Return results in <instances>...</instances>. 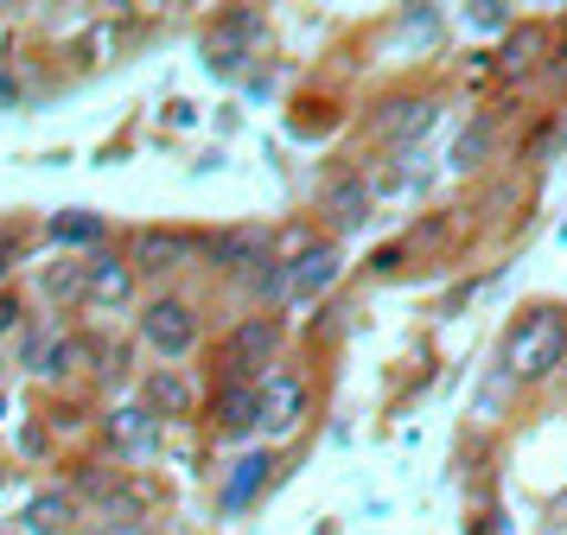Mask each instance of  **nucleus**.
I'll return each instance as SVG.
<instances>
[{
	"label": "nucleus",
	"mask_w": 567,
	"mask_h": 535,
	"mask_svg": "<svg viewBox=\"0 0 567 535\" xmlns=\"http://www.w3.org/2000/svg\"><path fill=\"white\" fill-rule=\"evenodd\" d=\"M497 370L511 382H542L567 370V312L561 306H523V319L504 331Z\"/></svg>",
	"instance_id": "obj_1"
},
{
	"label": "nucleus",
	"mask_w": 567,
	"mask_h": 535,
	"mask_svg": "<svg viewBox=\"0 0 567 535\" xmlns=\"http://www.w3.org/2000/svg\"><path fill=\"white\" fill-rule=\"evenodd\" d=\"M134 344L154 351L159 363H185V357L205 344V312H198V300L154 294V300L141 306V319H134Z\"/></svg>",
	"instance_id": "obj_2"
},
{
	"label": "nucleus",
	"mask_w": 567,
	"mask_h": 535,
	"mask_svg": "<svg viewBox=\"0 0 567 535\" xmlns=\"http://www.w3.org/2000/svg\"><path fill=\"white\" fill-rule=\"evenodd\" d=\"M281 319L275 312H243L217 351V389H243V382H261L281 357Z\"/></svg>",
	"instance_id": "obj_3"
},
{
	"label": "nucleus",
	"mask_w": 567,
	"mask_h": 535,
	"mask_svg": "<svg viewBox=\"0 0 567 535\" xmlns=\"http://www.w3.org/2000/svg\"><path fill=\"white\" fill-rule=\"evenodd\" d=\"M13 357H20V370L32 382H71L90 370V338H78V331L58 326V319H32L13 338Z\"/></svg>",
	"instance_id": "obj_4"
},
{
	"label": "nucleus",
	"mask_w": 567,
	"mask_h": 535,
	"mask_svg": "<svg viewBox=\"0 0 567 535\" xmlns=\"http://www.w3.org/2000/svg\"><path fill=\"white\" fill-rule=\"evenodd\" d=\"M268 261H281V236H268L261 224H230L205 236V268H217L230 280H249Z\"/></svg>",
	"instance_id": "obj_5"
},
{
	"label": "nucleus",
	"mask_w": 567,
	"mask_h": 535,
	"mask_svg": "<svg viewBox=\"0 0 567 535\" xmlns=\"http://www.w3.org/2000/svg\"><path fill=\"white\" fill-rule=\"evenodd\" d=\"M128 255L147 280H173V275H185L192 261H205V236H198V229H173V224H147L128 243Z\"/></svg>",
	"instance_id": "obj_6"
},
{
	"label": "nucleus",
	"mask_w": 567,
	"mask_h": 535,
	"mask_svg": "<svg viewBox=\"0 0 567 535\" xmlns=\"http://www.w3.org/2000/svg\"><path fill=\"white\" fill-rule=\"evenodd\" d=\"M141 294V268L128 249H96L83 261V306L90 312H128Z\"/></svg>",
	"instance_id": "obj_7"
},
{
	"label": "nucleus",
	"mask_w": 567,
	"mask_h": 535,
	"mask_svg": "<svg viewBox=\"0 0 567 535\" xmlns=\"http://www.w3.org/2000/svg\"><path fill=\"white\" fill-rule=\"evenodd\" d=\"M198 395H205V382L192 377L185 363H154V370H141V389H134V402L154 408L159 421H185V414H198Z\"/></svg>",
	"instance_id": "obj_8"
},
{
	"label": "nucleus",
	"mask_w": 567,
	"mask_h": 535,
	"mask_svg": "<svg viewBox=\"0 0 567 535\" xmlns=\"http://www.w3.org/2000/svg\"><path fill=\"white\" fill-rule=\"evenodd\" d=\"M370 210H377V185H370V173L338 166V173L326 178V192H319V224H332L338 236H344V229L370 224Z\"/></svg>",
	"instance_id": "obj_9"
},
{
	"label": "nucleus",
	"mask_w": 567,
	"mask_h": 535,
	"mask_svg": "<svg viewBox=\"0 0 567 535\" xmlns=\"http://www.w3.org/2000/svg\"><path fill=\"white\" fill-rule=\"evenodd\" d=\"M312 408V389L293 370H268L261 377V433H300Z\"/></svg>",
	"instance_id": "obj_10"
},
{
	"label": "nucleus",
	"mask_w": 567,
	"mask_h": 535,
	"mask_svg": "<svg viewBox=\"0 0 567 535\" xmlns=\"http://www.w3.org/2000/svg\"><path fill=\"white\" fill-rule=\"evenodd\" d=\"M103 446H109L115 459H154V446H159V414H154V408H141V402L109 408Z\"/></svg>",
	"instance_id": "obj_11"
},
{
	"label": "nucleus",
	"mask_w": 567,
	"mask_h": 535,
	"mask_svg": "<svg viewBox=\"0 0 567 535\" xmlns=\"http://www.w3.org/2000/svg\"><path fill=\"white\" fill-rule=\"evenodd\" d=\"M287 275H293V300H312V294H332L338 275H344V249L338 236H319L312 249L287 255Z\"/></svg>",
	"instance_id": "obj_12"
},
{
	"label": "nucleus",
	"mask_w": 567,
	"mask_h": 535,
	"mask_svg": "<svg viewBox=\"0 0 567 535\" xmlns=\"http://www.w3.org/2000/svg\"><path fill=\"white\" fill-rule=\"evenodd\" d=\"M542 51H548V25L542 20H523L504 32V45H497V76L504 83H523V76L542 71Z\"/></svg>",
	"instance_id": "obj_13"
},
{
	"label": "nucleus",
	"mask_w": 567,
	"mask_h": 535,
	"mask_svg": "<svg viewBox=\"0 0 567 535\" xmlns=\"http://www.w3.org/2000/svg\"><path fill=\"white\" fill-rule=\"evenodd\" d=\"M261 433V382L217 389V440H249Z\"/></svg>",
	"instance_id": "obj_14"
},
{
	"label": "nucleus",
	"mask_w": 567,
	"mask_h": 535,
	"mask_svg": "<svg viewBox=\"0 0 567 535\" xmlns=\"http://www.w3.org/2000/svg\"><path fill=\"white\" fill-rule=\"evenodd\" d=\"M78 510H83V497L71 491V484L32 491V504H27V529H32V535H64L71 523H78Z\"/></svg>",
	"instance_id": "obj_15"
},
{
	"label": "nucleus",
	"mask_w": 567,
	"mask_h": 535,
	"mask_svg": "<svg viewBox=\"0 0 567 535\" xmlns=\"http://www.w3.org/2000/svg\"><path fill=\"white\" fill-rule=\"evenodd\" d=\"M268 472H275V453H261V446H256V453H243V459H236V465H230V484H224V510L236 516V510H249V504H256V497H261V484H268Z\"/></svg>",
	"instance_id": "obj_16"
},
{
	"label": "nucleus",
	"mask_w": 567,
	"mask_h": 535,
	"mask_svg": "<svg viewBox=\"0 0 567 535\" xmlns=\"http://www.w3.org/2000/svg\"><path fill=\"white\" fill-rule=\"evenodd\" d=\"M427 115H434V102L427 96H395V102H383V141H395V147H414L421 134H427Z\"/></svg>",
	"instance_id": "obj_17"
},
{
	"label": "nucleus",
	"mask_w": 567,
	"mask_h": 535,
	"mask_svg": "<svg viewBox=\"0 0 567 535\" xmlns=\"http://www.w3.org/2000/svg\"><path fill=\"white\" fill-rule=\"evenodd\" d=\"M491 141H497V122H491V115H472V122L460 127V141L446 147V173H453V178L478 173V166H485V153H491Z\"/></svg>",
	"instance_id": "obj_18"
},
{
	"label": "nucleus",
	"mask_w": 567,
	"mask_h": 535,
	"mask_svg": "<svg viewBox=\"0 0 567 535\" xmlns=\"http://www.w3.org/2000/svg\"><path fill=\"white\" fill-rule=\"evenodd\" d=\"M96 529H103V535H134V529H147V491H141V484H122L109 504H96Z\"/></svg>",
	"instance_id": "obj_19"
},
{
	"label": "nucleus",
	"mask_w": 567,
	"mask_h": 535,
	"mask_svg": "<svg viewBox=\"0 0 567 535\" xmlns=\"http://www.w3.org/2000/svg\"><path fill=\"white\" fill-rule=\"evenodd\" d=\"M32 287H39V300L45 306H83V261H64V255H58V261L39 268Z\"/></svg>",
	"instance_id": "obj_20"
},
{
	"label": "nucleus",
	"mask_w": 567,
	"mask_h": 535,
	"mask_svg": "<svg viewBox=\"0 0 567 535\" xmlns=\"http://www.w3.org/2000/svg\"><path fill=\"white\" fill-rule=\"evenodd\" d=\"M45 236H52V243H64V249H71V243H83L90 255H96V249H109V243H103V236H109V224L96 217V210H58L52 224H45Z\"/></svg>",
	"instance_id": "obj_21"
},
{
	"label": "nucleus",
	"mask_w": 567,
	"mask_h": 535,
	"mask_svg": "<svg viewBox=\"0 0 567 535\" xmlns=\"http://www.w3.org/2000/svg\"><path fill=\"white\" fill-rule=\"evenodd\" d=\"M243 287H249L256 312H275V306L293 300V275H287V261H268V268H256V275L243 280Z\"/></svg>",
	"instance_id": "obj_22"
},
{
	"label": "nucleus",
	"mask_w": 567,
	"mask_h": 535,
	"mask_svg": "<svg viewBox=\"0 0 567 535\" xmlns=\"http://www.w3.org/2000/svg\"><path fill=\"white\" fill-rule=\"evenodd\" d=\"M32 319H27V300L13 294V287H0V338H20Z\"/></svg>",
	"instance_id": "obj_23"
},
{
	"label": "nucleus",
	"mask_w": 567,
	"mask_h": 535,
	"mask_svg": "<svg viewBox=\"0 0 567 535\" xmlns=\"http://www.w3.org/2000/svg\"><path fill=\"white\" fill-rule=\"evenodd\" d=\"M13 261H20V224H0V287L13 275Z\"/></svg>",
	"instance_id": "obj_24"
},
{
	"label": "nucleus",
	"mask_w": 567,
	"mask_h": 535,
	"mask_svg": "<svg viewBox=\"0 0 567 535\" xmlns=\"http://www.w3.org/2000/svg\"><path fill=\"white\" fill-rule=\"evenodd\" d=\"M0 414H7V389H0Z\"/></svg>",
	"instance_id": "obj_25"
},
{
	"label": "nucleus",
	"mask_w": 567,
	"mask_h": 535,
	"mask_svg": "<svg viewBox=\"0 0 567 535\" xmlns=\"http://www.w3.org/2000/svg\"><path fill=\"white\" fill-rule=\"evenodd\" d=\"M0 491H7V465H0Z\"/></svg>",
	"instance_id": "obj_26"
}]
</instances>
